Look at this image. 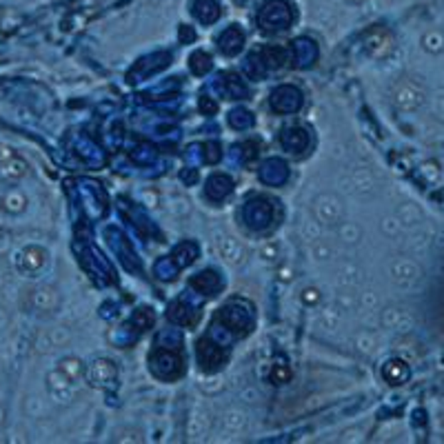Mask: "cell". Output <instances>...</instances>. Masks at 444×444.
<instances>
[{
  "label": "cell",
  "instance_id": "obj_20",
  "mask_svg": "<svg viewBox=\"0 0 444 444\" xmlns=\"http://www.w3.org/2000/svg\"><path fill=\"white\" fill-rule=\"evenodd\" d=\"M5 209L11 211V213L23 211V209H25V196H21L18 191L7 194V198H5Z\"/></svg>",
  "mask_w": 444,
  "mask_h": 444
},
{
  "label": "cell",
  "instance_id": "obj_4",
  "mask_svg": "<svg viewBox=\"0 0 444 444\" xmlns=\"http://www.w3.org/2000/svg\"><path fill=\"white\" fill-rule=\"evenodd\" d=\"M152 371L162 380H174L182 374V360L171 349H158L152 356Z\"/></svg>",
  "mask_w": 444,
  "mask_h": 444
},
{
  "label": "cell",
  "instance_id": "obj_12",
  "mask_svg": "<svg viewBox=\"0 0 444 444\" xmlns=\"http://www.w3.org/2000/svg\"><path fill=\"white\" fill-rule=\"evenodd\" d=\"M243 45H245V33L240 31L238 27H229L225 33L220 36V49L225 51L227 56L238 53L240 49H243Z\"/></svg>",
  "mask_w": 444,
  "mask_h": 444
},
{
  "label": "cell",
  "instance_id": "obj_8",
  "mask_svg": "<svg viewBox=\"0 0 444 444\" xmlns=\"http://www.w3.org/2000/svg\"><path fill=\"white\" fill-rule=\"evenodd\" d=\"M260 178L267 182V184H282L287 178H289V169H287V164L282 160H278V158H271L263 164V169H260Z\"/></svg>",
  "mask_w": 444,
  "mask_h": 444
},
{
  "label": "cell",
  "instance_id": "obj_5",
  "mask_svg": "<svg viewBox=\"0 0 444 444\" xmlns=\"http://www.w3.org/2000/svg\"><path fill=\"white\" fill-rule=\"evenodd\" d=\"M271 107L278 114H293L302 107V91L291 85L278 87L271 94Z\"/></svg>",
  "mask_w": 444,
  "mask_h": 444
},
{
  "label": "cell",
  "instance_id": "obj_21",
  "mask_svg": "<svg viewBox=\"0 0 444 444\" xmlns=\"http://www.w3.org/2000/svg\"><path fill=\"white\" fill-rule=\"evenodd\" d=\"M25 265L29 267V269H38V267H43L45 265V253L41 251V249H27L25 251Z\"/></svg>",
  "mask_w": 444,
  "mask_h": 444
},
{
  "label": "cell",
  "instance_id": "obj_13",
  "mask_svg": "<svg viewBox=\"0 0 444 444\" xmlns=\"http://www.w3.org/2000/svg\"><path fill=\"white\" fill-rule=\"evenodd\" d=\"M293 53H295V63H298L300 67H309L313 60H316V45L309 43V41H298V43H293Z\"/></svg>",
  "mask_w": 444,
  "mask_h": 444
},
{
  "label": "cell",
  "instance_id": "obj_15",
  "mask_svg": "<svg viewBox=\"0 0 444 444\" xmlns=\"http://www.w3.org/2000/svg\"><path fill=\"white\" fill-rule=\"evenodd\" d=\"M384 378L388 380V384H402L406 378H409V369H406V364L404 362H398V360H393V362H388L386 366H384Z\"/></svg>",
  "mask_w": 444,
  "mask_h": 444
},
{
  "label": "cell",
  "instance_id": "obj_22",
  "mask_svg": "<svg viewBox=\"0 0 444 444\" xmlns=\"http://www.w3.org/2000/svg\"><path fill=\"white\" fill-rule=\"evenodd\" d=\"M202 109L209 111V114H213V111H216V105H213V102H207V100H202Z\"/></svg>",
  "mask_w": 444,
  "mask_h": 444
},
{
  "label": "cell",
  "instance_id": "obj_9",
  "mask_svg": "<svg viewBox=\"0 0 444 444\" xmlns=\"http://www.w3.org/2000/svg\"><path fill=\"white\" fill-rule=\"evenodd\" d=\"M233 191V180L225 174H216L207 180V196L216 202L227 198Z\"/></svg>",
  "mask_w": 444,
  "mask_h": 444
},
{
  "label": "cell",
  "instance_id": "obj_16",
  "mask_svg": "<svg viewBox=\"0 0 444 444\" xmlns=\"http://www.w3.org/2000/svg\"><path fill=\"white\" fill-rule=\"evenodd\" d=\"M258 56H260L263 65H267V67H282V63L287 58L285 49H280V47H267L263 53H258Z\"/></svg>",
  "mask_w": 444,
  "mask_h": 444
},
{
  "label": "cell",
  "instance_id": "obj_17",
  "mask_svg": "<svg viewBox=\"0 0 444 444\" xmlns=\"http://www.w3.org/2000/svg\"><path fill=\"white\" fill-rule=\"evenodd\" d=\"M25 169H27V164L23 160H18V158H11L5 162L3 166V176L5 178H11V180H18V178H23L25 176Z\"/></svg>",
  "mask_w": 444,
  "mask_h": 444
},
{
  "label": "cell",
  "instance_id": "obj_11",
  "mask_svg": "<svg viewBox=\"0 0 444 444\" xmlns=\"http://www.w3.org/2000/svg\"><path fill=\"white\" fill-rule=\"evenodd\" d=\"M191 287L198 289L200 293H205V295H216L222 287V280L213 271H202L191 280Z\"/></svg>",
  "mask_w": 444,
  "mask_h": 444
},
{
  "label": "cell",
  "instance_id": "obj_3",
  "mask_svg": "<svg viewBox=\"0 0 444 444\" xmlns=\"http://www.w3.org/2000/svg\"><path fill=\"white\" fill-rule=\"evenodd\" d=\"M218 320L225 324L229 331H233L236 336H243V333L249 331L251 327V307L243 305V302H231L227 307H222L218 313Z\"/></svg>",
  "mask_w": 444,
  "mask_h": 444
},
{
  "label": "cell",
  "instance_id": "obj_2",
  "mask_svg": "<svg viewBox=\"0 0 444 444\" xmlns=\"http://www.w3.org/2000/svg\"><path fill=\"white\" fill-rule=\"evenodd\" d=\"M243 218H245V225L249 229H255V231H263L267 227L273 225L275 220V205L269 200V198H253L247 202V207L243 211Z\"/></svg>",
  "mask_w": 444,
  "mask_h": 444
},
{
  "label": "cell",
  "instance_id": "obj_14",
  "mask_svg": "<svg viewBox=\"0 0 444 444\" xmlns=\"http://www.w3.org/2000/svg\"><path fill=\"white\" fill-rule=\"evenodd\" d=\"M194 14L200 23H213L216 18L220 16L216 0H196L194 3Z\"/></svg>",
  "mask_w": 444,
  "mask_h": 444
},
{
  "label": "cell",
  "instance_id": "obj_19",
  "mask_svg": "<svg viewBox=\"0 0 444 444\" xmlns=\"http://www.w3.org/2000/svg\"><path fill=\"white\" fill-rule=\"evenodd\" d=\"M229 122H231V127H236V129H249V127L253 125V116L249 114L247 109H236V111H231Z\"/></svg>",
  "mask_w": 444,
  "mask_h": 444
},
{
  "label": "cell",
  "instance_id": "obj_18",
  "mask_svg": "<svg viewBox=\"0 0 444 444\" xmlns=\"http://www.w3.org/2000/svg\"><path fill=\"white\" fill-rule=\"evenodd\" d=\"M189 67H191V71L194 73H205V71H209V67H211V58L205 53V51H196L191 58H189Z\"/></svg>",
  "mask_w": 444,
  "mask_h": 444
},
{
  "label": "cell",
  "instance_id": "obj_6",
  "mask_svg": "<svg viewBox=\"0 0 444 444\" xmlns=\"http://www.w3.org/2000/svg\"><path fill=\"white\" fill-rule=\"evenodd\" d=\"M309 134L305 132L302 127H289L280 134V144L289 154H302L309 147Z\"/></svg>",
  "mask_w": 444,
  "mask_h": 444
},
{
  "label": "cell",
  "instance_id": "obj_7",
  "mask_svg": "<svg viewBox=\"0 0 444 444\" xmlns=\"http://www.w3.org/2000/svg\"><path fill=\"white\" fill-rule=\"evenodd\" d=\"M198 358L205 369H216L225 362V351H222L220 342H211V340H202L198 344Z\"/></svg>",
  "mask_w": 444,
  "mask_h": 444
},
{
  "label": "cell",
  "instance_id": "obj_1",
  "mask_svg": "<svg viewBox=\"0 0 444 444\" xmlns=\"http://www.w3.org/2000/svg\"><path fill=\"white\" fill-rule=\"evenodd\" d=\"M293 23V11L289 7L287 0H269L263 7V11L258 14V25L265 31H278L287 29Z\"/></svg>",
  "mask_w": 444,
  "mask_h": 444
},
{
  "label": "cell",
  "instance_id": "obj_10",
  "mask_svg": "<svg viewBox=\"0 0 444 444\" xmlns=\"http://www.w3.org/2000/svg\"><path fill=\"white\" fill-rule=\"evenodd\" d=\"M218 89L227 98H231V100H238V98H245L247 96V87H245L243 80L236 76V73H227V76H222L220 83H218Z\"/></svg>",
  "mask_w": 444,
  "mask_h": 444
}]
</instances>
